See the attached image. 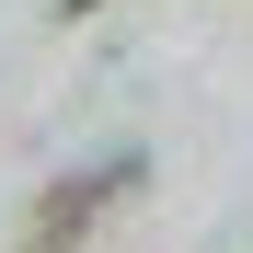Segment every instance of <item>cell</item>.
<instances>
[{"label": "cell", "mask_w": 253, "mask_h": 253, "mask_svg": "<svg viewBox=\"0 0 253 253\" xmlns=\"http://www.w3.org/2000/svg\"><path fill=\"white\" fill-rule=\"evenodd\" d=\"M126 184H138V150L92 161V173H58L46 196H35V219H23V242H12V253H81V242L104 230V207H115Z\"/></svg>", "instance_id": "obj_1"}, {"label": "cell", "mask_w": 253, "mask_h": 253, "mask_svg": "<svg viewBox=\"0 0 253 253\" xmlns=\"http://www.w3.org/2000/svg\"><path fill=\"white\" fill-rule=\"evenodd\" d=\"M58 12H69V23H81V12H104V0H58Z\"/></svg>", "instance_id": "obj_2"}]
</instances>
